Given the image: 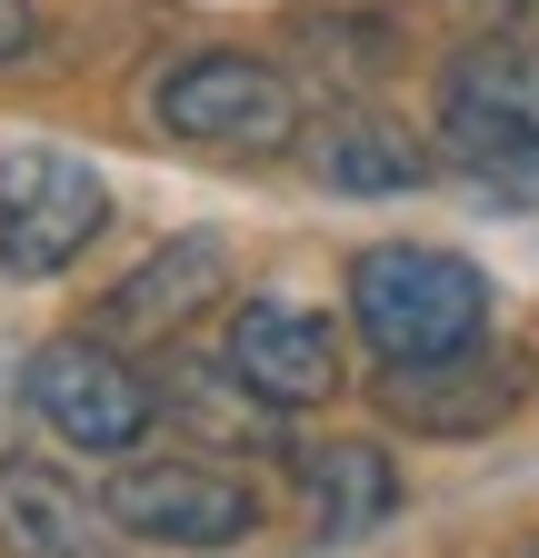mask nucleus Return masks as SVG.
Returning a JSON list of instances; mask_svg holds the SVG:
<instances>
[{
    "instance_id": "2",
    "label": "nucleus",
    "mask_w": 539,
    "mask_h": 558,
    "mask_svg": "<svg viewBox=\"0 0 539 558\" xmlns=\"http://www.w3.org/2000/svg\"><path fill=\"white\" fill-rule=\"evenodd\" d=\"M350 329L380 360H450L490 329V279L459 250L430 240H380L350 259Z\"/></svg>"
},
{
    "instance_id": "8",
    "label": "nucleus",
    "mask_w": 539,
    "mask_h": 558,
    "mask_svg": "<svg viewBox=\"0 0 539 558\" xmlns=\"http://www.w3.org/2000/svg\"><path fill=\"white\" fill-rule=\"evenodd\" d=\"M220 360L240 369L250 399L270 409H320V399H340V329H330L320 310L300 300H250L220 339Z\"/></svg>"
},
{
    "instance_id": "3",
    "label": "nucleus",
    "mask_w": 539,
    "mask_h": 558,
    "mask_svg": "<svg viewBox=\"0 0 539 558\" xmlns=\"http://www.w3.org/2000/svg\"><path fill=\"white\" fill-rule=\"evenodd\" d=\"M151 120L170 140H200V150H230V160H270V150H300V90L290 70H270L250 50H190L180 70H160Z\"/></svg>"
},
{
    "instance_id": "11",
    "label": "nucleus",
    "mask_w": 539,
    "mask_h": 558,
    "mask_svg": "<svg viewBox=\"0 0 539 558\" xmlns=\"http://www.w3.org/2000/svg\"><path fill=\"white\" fill-rule=\"evenodd\" d=\"M290 488L320 538H370L390 509H399V469L380 439H300L290 449Z\"/></svg>"
},
{
    "instance_id": "12",
    "label": "nucleus",
    "mask_w": 539,
    "mask_h": 558,
    "mask_svg": "<svg viewBox=\"0 0 539 558\" xmlns=\"http://www.w3.org/2000/svg\"><path fill=\"white\" fill-rule=\"evenodd\" d=\"M220 269H230V240L190 230V240H170V250H151L141 269H130L120 290L100 300V319L130 329V339H170V329H190L200 310L220 300Z\"/></svg>"
},
{
    "instance_id": "1",
    "label": "nucleus",
    "mask_w": 539,
    "mask_h": 558,
    "mask_svg": "<svg viewBox=\"0 0 539 558\" xmlns=\"http://www.w3.org/2000/svg\"><path fill=\"white\" fill-rule=\"evenodd\" d=\"M440 170H459L490 209H539V60L490 31L440 81Z\"/></svg>"
},
{
    "instance_id": "4",
    "label": "nucleus",
    "mask_w": 539,
    "mask_h": 558,
    "mask_svg": "<svg viewBox=\"0 0 539 558\" xmlns=\"http://www.w3.org/2000/svg\"><path fill=\"white\" fill-rule=\"evenodd\" d=\"M100 509L141 548H230L260 529V488L220 459H200V449H170V459H120Z\"/></svg>"
},
{
    "instance_id": "9",
    "label": "nucleus",
    "mask_w": 539,
    "mask_h": 558,
    "mask_svg": "<svg viewBox=\"0 0 539 558\" xmlns=\"http://www.w3.org/2000/svg\"><path fill=\"white\" fill-rule=\"evenodd\" d=\"M300 160L320 190H340V199H399V190H420L430 180V140H410V120H390V110H330L300 130Z\"/></svg>"
},
{
    "instance_id": "10",
    "label": "nucleus",
    "mask_w": 539,
    "mask_h": 558,
    "mask_svg": "<svg viewBox=\"0 0 539 558\" xmlns=\"http://www.w3.org/2000/svg\"><path fill=\"white\" fill-rule=\"evenodd\" d=\"M120 519L91 509L60 469L0 459V558H120Z\"/></svg>"
},
{
    "instance_id": "5",
    "label": "nucleus",
    "mask_w": 539,
    "mask_h": 558,
    "mask_svg": "<svg viewBox=\"0 0 539 558\" xmlns=\"http://www.w3.org/2000/svg\"><path fill=\"white\" fill-rule=\"evenodd\" d=\"M110 220V180L71 150H0V269L60 279Z\"/></svg>"
},
{
    "instance_id": "14",
    "label": "nucleus",
    "mask_w": 539,
    "mask_h": 558,
    "mask_svg": "<svg viewBox=\"0 0 539 558\" xmlns=\"http://www.w3.org/2000/svg\"><path fill=\"white\" fill-rule=\"evenodd\" d=\"M31 50V0H0V60Z\"/></svg>"
},
{
    "instance_id": "13",
    "label": "nucleus",
    "mask_w": 539,
    "mask_h": 558,
    "mask_svg": "<svg viewBox=\"0 0 539 558\" xmlns=\"http://www.w3.org/2000/svg\"><path fill=\"white\" fill-rule=\"evenodd\" d=\"M160 409H180L211 449H280V429H270L280 409H270V399H250L230 360H180V369L160 379Z\"/></svg>"
},
{
    "instance_id": "7",
    "label": "nucleus",
    "mask_w": 539,
    "mask_h": 558,
    "mask_svg": "<svg viewBox=\"0 0 539 558\" xmlns=\"http://www.w3.org/2000/svg\"><path fill=\"white\" fill-rule=\"evenodd\" d=\"M519 369L500 360V349H450V360H390L380 369V418L410 439H490L500 418L519 409Z\"/></svg>"
},
{
    "instance_id": "6",
    "label": "nucleus",
    "mask_w": 539,
    "mask_h": 558,
    "mask_svg": "<svg viewBox=\"0 0 539 558\" xmlns=\"http://www.w3.org/2000/svg\"><path fill=\"white\" fill-rule=\"evenodd\" d=\"M31 409H40L71 449L130 459V449L151 439V418H160V379H141L110 339L71 329V339H50L40 360H31Z\"/></svg>"
}]
</instances>
